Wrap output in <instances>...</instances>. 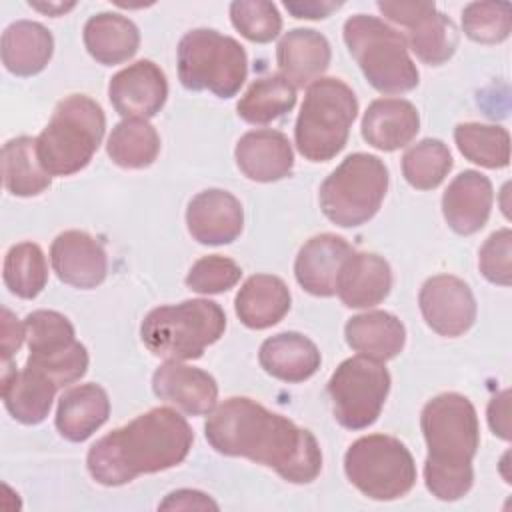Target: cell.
<instances>
[{
  "label": "cell",
  "mask_w": 512,
  "mask_h": 512,
  "mask_svg": "<svg viewBox=\"0 0 512 512\" xmlns=\"http://www.w3.org/2000/svg\"><path fill=\"white\" fill-rule=\"evenodd\" d=\"M204 434L216 452L264 464L292 484H308L322 470L314 434L252 398H226L208 414Z\"/></svg>",
  "instance_id": "cell-1"
},
{
  "label": "cell",
  "mask_w": 512,
  "mask_h": 512,
  "mask_svg": "<svg viewBox=\"0 0 512 512\" xmlns=\"http://www.w3.org/2000/svg\"><path fill=\"white\" fill-rule=\"evenodd\" d=\"M194 432L184 416L160 406L96 440L86 456L90 476L102 486H122L140 474L178 466L190 452Z\"/></svg>",
  "instance_id": "cell-2"
},
{
  "label": "cell",
  "mask_w": 512,
  "mask_h": 512,
  "mask_svg": "<svg viewBox=\"0 0 512 512\" xmlns=\"http://www.w3.org/2000/svg\"><path fill=\"white\" fill-rule=\"evenodd\" d=\"M420 426L428 446L426 488L444 502L462 498L472 488V458L480 444V426L472 402L458 392L438 394L422 408Z\"/></svg>",
  "instance_id": "cell-3"
},
{
  "label": "cell",
  "mask_w": 512,
  "mask_h": 512,
  "mask_svg": "<svg viewBox=\"0 0 512 512\" xmlns=\"http://www.w3.org/2000/svg\"><path fill=\"white\" fill-rule=\"evenodd\" d=\"M104 128L106 118L98 102L84 94L66 96L36 138L40 164L50 176L80 172L98 150Z\"/></svg>",
  "instance_id": "cell-4"
},
{
  "label": "cell",
  "mask_w": 512,
  "mask_h": 512,
  "mask_svg": "<svg viewBox=\"0 0 512 512\" xmlns=\"http://www.w3.org/2000/svg\"><path fill=\"white\" fill-rule=\"evenodd\" d=\"M226 330L224 310L204 298L160 306L146 314L140 336L144 346L168 360H196Z\"/></svg>",
  "instance_id": "cell-5"
},
{
  "label": "cell",
  "mask_w": 512,
  "mask_h": 512,
  "mask_svg": "<svg viewBox=\"0 0 512 512\" xmlns=\"http://www.w3.org/2000/svg\"><path fill=\"white\" fill-rule=\"evenodd\" d=\"M344 42L370 86L382 94H402L418 86V68L406 38L384 20L354 14L344 22Z\"/></svg>",
  "instance_id": "cell-6"
},
{
  "label": "cell",
  "mask_w": 512,
  "mask_h": 512,
  "mask_svg": "<svg viewBox=\"0 0 512 512\" xmlns=\"http://www.w3.org/2000/svg\"><path fill=\"white\" fill-rule=\"evenodd\" d=\"M358 100L338 78H320L306 90L296 118L294 140L298 152L312 162L332 160L348 142Z\"/></svg>",
  "instance_id": "cell-7"
},
{
  "label": "cell",
  "mask_w": 512,
  "mask_h": 512,
  "mask_svg": "<svg viewBox=\"0 0 512 512\" xmlns=\"http://www.w3.org/2000/svg\"><path fill=\"white\" fill-rule=\"evenodd\" d=\"M248 74V58L238 40L210 28H196L178 44V78L184 88L234 96Z\"/></svg>",
  "instance_id": "cell-8"
},
{
  "label": "cell",
  "mask_w": 512,
  "mask_h": 512,
  "mask_svg": "<svg viewBox=\"0 0 512 512\" xmlns=\"http://www.w3.org/2000/svg\"><path fill=\"white\" fill-rule=\"evenodd\" d=\"M388 190L384 162L366 152L346 156L320 186V208L324 216L342 228L368 222L380 208Z\"/></svg>",
  "instance_id": "cell-9"
},
{
  "label": "cell",
  "mask_w": 512,
  "mask_h": 512,
  "mask_svg": "<svg viewBox=\"0 0 512 512\" xmlns=\"http://www.w3.org/2000/svg\"><path fill=\"white\" fill-rule=\"evenodd\" d=\"M348 480L372 500H396L416 484L410 450L394 436L368 434L350 444L344 456Z\"/></svg>",
  "instance_id": "cell-10"
},
{
  "label": "cell",
  "mask_w": 512,
  "mask_h": 512,
  "mask_svg": "<svg viewBox=\"0 0 512 512\" xmlns=\"http://www.w3.org/2000/svg\"><path fill=\"white\" fill-rule=\"evenodd\" d=\"M390 392L386 366L364 354L346 358L328 380L334 418L348 430L374 424Z\"/></svg>",
  "instance_id": "cell-11"
},
{
  "label": "cell",
  "mask_w": 512,
  "mask_h": 512,
  "mask_svg": "<svg viewBox=\"0 0 512 512\" xmlns=\"http://www.w3.org/2000/svg\"><path fill=\"white\" fill-rule=\"evenodd\" d=\"M30 356L26 366L40 370L58 388L80 380L88 368V352L74 338L70 320L54 310H36L24 320Z\"/></svg>",
  "instance_id": "cell-12"
},
{
  "label": "cell",
  "mask_w": 512,
  "mask_h": 512,
  "mask_svg": "<svg viewBox=\"0 0 512 512\" xmlns=\"http://www.w3.org/2000/svg\"><path fill=\"white\" fill-rule=\"evenodd\" d=\"M418 304L426 324L440 336H462L476 320L472 290L464 280L450 274L428 278L420 288Z\"/></svg>",
  "instance_id": "cell-13"
},
{
  "label": "cell",
  "mask_w": 512,
  "mask_h": 512,
  "mask_svg": "<svg viewBox=\"0 0 512 512\" xmlns=\"http://www.w3.org/2000/svg\"><path fill=\"white\" fill-rule=\"evenodd\" d=\"M168 96L164 72L150 60H138L116 72L108 84V98L124 118L148 120L160 112Z\"/></svg>",
  "instance_id": "cell-14"
},
{
  "label": "cell",
  "mask_w": 512,
  "mask_h": 512,
  "mask_svg": "<svg viewBox=\"0 0 512 512\" xmlns=\"http://www.w3.org/2000/svg\"><path fill=\"white\" fill-rule=\"evenodd\" d=\"M186 226L192 238L206 246L234 242L244 226L240 200L220 188L196 194L186 210Z\"/></svg>",
  "instance_id": "cell-15"
},
{
  "label": "cell",
  "mask_w": 512,
  "mask_h": 512,
  "mask_svg": "<svg viewBox=\"0 0 512 512\" xmlns=\"http://www.w3.org/2000/svg\"><path fill=\"white\" fill-rule=\"evenodd\" d=\"M50 262L56 276L74 288H96L108 272L104 246L82 230L58 234L50 246Z\"/></svg>",
  "instance_id": "cell-16"
},
{
  "label": "cell",
  "mask_w": 512,
  "mask_h": 512,
  "mask_svg": "<svg viewBox=\"0 0 512 512\" xmlns=\"http://www.w3.org/2000/svg\"><path fill=\"white\" fill-rule=\"evenodd\" d=\"M152 390L160 400L192 416L210 414L218 400V384L208 372L176 360H168L154 372Z\"/></svg>",
  "instance_id": "cell-17"
},
{
  "label": "cell",
  "mask_w": 512,
  "mask_h": 512,
  "mask_svg": "<svg viewBox=\"0 0 512 512\" xmlns=\"http://www.w3.org/2000/svg\"><path fill=\"white\" fill-rule=\"evenodd\" d=\"M492 202V182L476 170H464L448 184L442 196V214L456 234L470 236L488 222Z\"/></svg>",
  "instance_id": "cell-18"
},
{
  "label": "cell",
  "mask_w": 512,
  "mask_h": 512,
  "mask_svg": "<svg viewBox=\"0 0 512 512\" xmlns=\"http://www.w3.org/2000/svg\"><path fill=\"white\" fill-rule=\"evenodd\" d=\"M352 252V246L342 236H312L300 248L294 262L298 284L314 296H334L340 268Z\"/></svg>",
  "instance_id": "cell-19"
},
{
  "label": "cell",
  "mask_w": 512,
  "mask_h": 512,
  "mask_svg": "<svg viewBox=\"0 0 512 512\" xmlns=\"http://www.w3.org/2000/svg\"><path fill=\"white\" fill-rule=\"evenodd\" d=\"M242 174L254 182H276L290 176L294 152L288 138L278 130L246 132L234 150Z\"/></svg>",
  "instance_id": "cell-20"
},
{
  "label": "cell",
  "mask_w": 512,
  "mask_h": 512,
  "mask_svg": "<svg viewBox=\"0 0 512 512\" xmlns=\"http://www.w3.org/2000/svg\"><path fill=\"white\" fill-rule=\"evenodd\" d=\"M392 288L390 264L372 252H352L338 274L336 294L348 308L380 304Z\"/></svg>",
  "instance_id": "cell-21"
},
{
  "label": "cell",
  "mask_w": 512,
  "mask_h": 512,
  "mask_svg": "<svg viewBox=\"0 0 512 512\" xmlns=\"http://www.w3.org/2000/svg\"><path fill=\"white\" fill-rule=\"evenodd\" d=\"M282 76L294 86L304 88L320 80L330 64V44L326 36L312 28H294L282 36L276 48Z\"/></svg>",
  "instance_id": "cell-22"
},
{
  "label": "cell",
  "mask_w": 512,
  "mask_h": 512,
  "mask_svg": "<svg viewBox=\"0 0 512 512\" xmlns=\"http://www.w3.org/2000/svg\"><path fill=\"white\" fill-rule=\"evenodd\" d=\"M58 386L32 366L20 372L4 362L2 368V400L6 410L22 424H40L50 408Z\"/></svg>",
  "instance_id": "cell-23"
},
{
  "label": "cell",
  "mask_w": 512,
  "mask_h": 512,
  "mask_svg": "<svg viewBox=\"0 0 512 512\" xmlns=\"http://www.w3.org/2000/svg\"><path fill=\"white\" fill-rule=\"evenodd\" d=\"M418 130V110L412 102L402 98H378L366 108L362 118L364 140L384 152L410 144Z\"/></svg>",
  "instance_id": "cell-24"
},
{
  "label": "cell",
  "mask_w": 512,
  "mask_h": 512,
  "mask_svg": "<svg viewBox=\"0 0 512 512\" xmlns=\"http://www.w3.org/2000/svg\"><path fill=\"white\" fill-rule=\"evenodd\" d=\"M260 366L282 382H304L316 374L322 356L316 344L298 332H280L262 342Z\"/></svg>",
  "instance_id": "cell-25"
},
{
  "label": "cell",
  "mask_w": 512,
  "mask_h": 512,
  "mask_svg": "<svg viewBox=\"0 0 512 512\" xmlns=\"http://www.w3.org/2000/svg\"><path fill=\"white\" fill-rule=\"evenodd\" d=\"M234 308L244 326L264 330L288 314L290 290L278 276L254 274L238 290Z\"/></svg>",
  "instance_id": "cell-26"
},
{
  "label": "cell",
  "mask_w": 512,
  "mask_h": 512,
  "mask_svg": "<svg viewBox=\"0 0 512 512\" xmlns=\"http://www.w3.org/2000/svg\"><path fill=\"white\" fill-rule=\"evenodd\" d=\"M110 414V400L102 386L80 384L62 394L56 410V428L70 442L90 438Z\"/></svg>",
  "instance_id": "cell-27"
},
{
  "label": "cell",
  "mask_w": 512,
  "mask_h": 512,
  "mask_svg": "<svg viewBox=\"0 0 512 512\" xmlns=\"http://www.w3.org/2000/svg\"><path fill=\"white\" fill-rule=\"evenodd\" d=\"M344 336L352 350L378 362H386L402 352L406 328L394 314L372 310L352 316L344 326Z\"/></svg>",
  "instance_id": "cell-28"
},
{
  "label": "cell",
  "mask_w": 512,
  "mask_h": 512,
  "mask_svg": "<svg viewBox=\"0 0 512 512\" xmlns=\"http://www.w3.org/2000/svg\"><path fill=\"white\" fill-rule=\"evenodd\" d=\"M2 64L16 76H34L46 68L54 52V38L46 26L18 20L2 34Z\"/></svg>",
  "instance_id": "cell-29"
},
{
  "label": "cell",
  "mask_w": 512,
  "mask_h": 512,
  "mask_svg": "<svg viewBox=\"0 0 512 512\" xmlns=\"http://www.w3.org/2000/svg\"><path fill=\"white\" fill-rule=\"evenodd\" d=\"M88 54L106 66L126 62L138 52L140 32L132 20L114 12H100L84 24Z\"/></svg>",
  "instance_id": "cell-30"
},
{
  "label": "cell",
  "mask_w": 512,
  "mask_h": 512,
  "mask_svg": "<svg viewBox=\"0 0 512 512\" xmlns=\"http://www.w3.org/2000/svg\"><path fill=\"white\" fill-rule=\"evenodd\" d=\"M2 180L4 188L14 196H36L44 192L52 176L44 170L38 158L36 138L18 136L2 148Z\"/></svg>",
  "instance_id": "cell-31"
},
{
  "label": "cell",
  "mask_w": 512,
  "mask_h": 512,
  "mask_svg": "<svg viewBox=\"0 0 512 512\" xmlns=\"http://www.w3.org/2000/svg\"><path fill=\"white\" fill-rule=\"evenodd\" d=\"M296 104V88L282 76L270 74L254 80L238 100V116L250 124H270Z\"/></svg>",
  "instance_id": "cell-32"
},
{
  "label": "cell",
  "mask_w": 512,
  "mask_h": 512,
  "mask_svg": "<svg viewBox=\"0 0 512 512\" xmlns=\"http://www.w3.org/2000/svg\"><path fill=\"white\" fill-rule=\"evenodd\" d=\"M106 152L122 168H146L160 152V136L148 120L124 118L112 128Z\"/></svg>",
  "instance_id": "cell-33"
},
{
  "label": "cell",
  "mask_w": 512,
  "mask_h": 512,
  "mask_svg": "<svg viewBox=\"0 0 512 512\" xmlns=\"http://www.w3.org/2000/svg\"><path fill=\"white\" fill-rule=\"evenodd\" d=\"M406 44L424 64L440 66L456 52L458 30L454 22L434 6L408 26Z\"/></svg>",
  "instance_id": "cell-34"
},
{
  "label": "cell",
  "mask_w": 512,
  "mask_h": 512,
  "mask_svg": "<svg viewBox=\"0 0 512 512\" xmlns=\"http://www.w3.org/2000/svg\"><path fill=\"white\" fill-rule=\"evenodd\" d=\"M454 140L462 156L478 166L496 170L510 162V134L502 126L464 122L454 128Z\"/></svg>",
  "instance_id": "cell-35"
},
{
  "label": "cell",
  "mask_w": 512,
  "mask_h": 512,
  "mask_svg": "<svg viewBox=\"0 0 512 512\" xmlns=\"http://www.w3.org/2000/svg\"><path fill=\"white\" fill-rule=\"evenodd\" d=\"M4 284L18 298H36L48 282L44 252L34 242L12 246L4 258Z\"/></svg>",
  "instance_id": "cell-36"
},
{
  "label": "cell",
  "mask_w": 512,
  "mask_h": 512,
  "mask_svg": "<svg viewBox=\"0 0 512 512\" xmlns=\"http://www.w3.org/2000/svg\"><path fill=\"white\" fill-rule=\"evenodd\" d=\"M452 154L438 138H424L402 156V174L418 190H432L444 182L452 170Z\"/></svg>",
  "instance_id": "cell-37"
},
{
  "label": "cell",
  "mask_w": 512,
  "mask_h": 512,
  "mask_svg": "<svg viewBox=\"0 0 512 512\" xmlns=\"http://www.w3.org/2000/svg\"><path fill=\"white\" fill-rule=\"evenodd\" d=\"M464 34L482 44H498L510 36L512 6L508 2H470L462 10Z\"/></svg>",
  "instance_id": "cell-38"
},
{
  "label": "cell",
  "mask_w": 512,
  "mask_h": 512,
  "mask_svg": "<svg viewBox=\"0 0 512 512\" xmlns=\"http://www.w3.org/2000/svg\"><path fill=\"white\" fill-rule=\"evenodd\" d=\"M230 20L234 28L250 42H272L282 30V16L272 2L236 0L230 4Z\"/></svg>",
  "instance_id": "cell-39"
},
{
  "label": "cell",
  "mask_w": 512,
  "mask_h": 512,
  "mask_svg": "<svg viewBox=\"0 0 512 512\" xmlns=\"http://www.w3.org/2000/svg\"><path fill=\"white\" fill-rule=\"evenodd\" d=\"M242 268L226 256L212 254L196 260L186 276V286L198 294H220L238 284Z\"/></svg>",
  "instance_id": "cell-40"
},
{
  "label": "cell",
  "mask_w": 512,
  "mask_h": 512,
  "mask_svg": "<svg viewBox=\"0 0 512 512\" xmlns=\"http://www.w3.org/2000/svg\"><path fill=\"white\" fill-rule=\"evenodd\" d=\"M480 272L482 276L500 286L512 284V232L510 228L496 230L486 238L480 248Z\"/></svg>",
  "instance_id": "cell-41"
},
{
  "label": "cell",
  "mask_w": 512,
  "mask_h": 512,
  "mask_svg": "<svg viewBox=\"0 0 512 512\" xmlns=\"http://www.w3.org/2000/svg\"><path fill=\"white\" fill-rule=\"evenodd\" d=\"M24 338H26L24 324H20L18 318L8 308H2V318H0V350H2V360L4 362H10V358L20 350Z\"/></svg>",
  "instance_id": "cell-42"
},
{
  "label": "cell",
  "mask_w": 512,
  "mask_h": 512,
  "mask_svg": "<svg viewBox=\"0 0 512 512\" xmlns=\"http://www.w3.org/2000/svg\"><path fill=\"white\" fill-rule=\"evenodd\" d=\"M378 10L392 22L400 26H410L416 22L424 12L434 8V2H378Z\"/></svg>",
  "instance_id": "cell-43"
},
{
  "label": "cell",
  "mask_w": 512,
  "mask_h": 512,
  "mask_svg": "<svg viewBox=\"0 0 512 512\" xmlns=\"http://www.w3.org/2000/svg\"><path fill=\"white\" fill-rule=\"evenodd\" d=\"M162 510H218V504L198 490H176L170 492L164 502H160Z\"/></svg>",
  "instance_id": "cell-44"
},
{
  "label": "cell",
  "mask_w": 512,
  "mask_h": 512,
  "mask_svg": "<svg viewBox=\"0 0 512 512\" xmlns=\"http://www.w3.org/2000/svg\"><path fill=\"white\" fill-rule=\"evenodd\" d=\"M490 430L502 440H510V390H502L488 404Z\"/></svg>",
  "instance_id": "cell-45"
},
{
  "label": "cell",
  "mask_w": 512,
  "mask_h": 512,
  "mask_svg": "<svg viewBox=\"0 0 512 512\" xmlns=\"http://www.w3.org/2000/svg\"><path fill=\"white\" fill-rule=\"evenodd\" d=\"M286 10L290 14H294L296 18H308V20H316V18H326L330 16L334 10H338L342 6V2H324V0H300V2H284Z\"/></svg>",
  "instance_id": "cell-46"
},
{
  "label": "cell",
  "mask_w": 512,
  "mask_h": 512,
  "mask_svg": "<svg viewBox=\"0 0 512 512\" xmlns=\"http://www.w3.org/2000/svg\"><path fill=\"white\" fill-rule=\"evenodd\" d=\"M30 6L48 16H62L64 12L72 10L76 6V2H68V4H64V2H30Z\"/></svg>",
  "instance_id": "cell-47"
}]
</instances>
